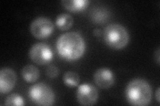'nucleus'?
<instances>
[{"label": "nucleus", "instance_id": "obj_1", "mask_svg": "<svg viewBox=\"0 0 160 106\" xmlns=\"http://www.w3.org/2000/svg\"><path fill=\"white\" fill-rule=\"evenodd\" d=\"M56 48L63 58L73 61L83 56L86 50V43L79 33L71 31L62 34L58 38Z\"/></svg>", "mask_w": 160, "mask_h": 106}, {"label": "nucleus", "instance_id": "obj_2", "mask_svg": "<svg viewBox=\"0 0 160 106\" xmlns=\"http://www.w3.org/2000/svg\"><path fill=\"white\" fill-rule=\"evenodd\" d=\"M128 102L133 105H147L152 100V89L146 80L135 78L130 81L125 91Z\"/></svg>", "mask_w": 160, "mask_h": 106}, {"label": "nucleus", "instance_id": "obj_3", "mask_svg": "<svg viewBox=\"0 0 160 106\" xmlns=\"http://www.w3.org/2000/svg\"><path fill=\"white\" fill-rule=\"evenodd\" d=\"M104 41L113 49H122L128 44L129 35L123 25L118 23L108 25L103 31Z\"/></svg>", "mask_w": 160, "mask_h": 106}, {"label": "nucleus", "instance_id": "obj_4", "mask_svg": "<svg viewBox=\"0 0 160 106\" xmlns=\"http://www.w3.org/2000/svg\"><path fill=\"white\" fill-rule=\"evenodd\" d=\"M28 95L30 100L38 105H52L56 99L53 90L43 82L32 85L29 89Z\"/></svg>", "mask_w": 160, "mask_h": 106}, {"label": "nucleus", "instance_id": "obj_5", "mask_svg": "<svg viewBox=\"0 0 160 106\" xmlns=\"http://www.w3.org/2000/svg\"><path fill=\"white\" fill-rule=\"evenodd\" d=\"M30 59L38 65H45L52 61L53 57L52 50L49 45L43 43L34 44L29 51Z\"/></svg>", "mask_w": 160, "mask_h": 106}, {"label": "nucleus", "instance_id": "obj_6", "mask_svg": "<svg viewBox=\"0 0 160 106\" xmlns=\"http://www.w3.org/2000/svg\"><path fill=\"white\" fill-rule=\"evenodd\" d=\"M54 25L49 19L39 17L35 19L30 25V31L33 36L39 39L49 37L53 31Z\"/></svg>", "mask_w": 160, "mask_h": 106}, {"label": "nucleus", "instance_id": "obj_7", "mask_svg": "<svg viewBox=\"0 0 160 106\" xmlns=\"http://www.w3.org/2000/svg\"><path fill=\"white\" fill-rule=\"evenodd\" d=\"M76 96L78 102L81 105H93L97 102L99 92L92 84L84 83L78 87Z\"/></svg>", "mask_w": 160, "mask_h": 106}, {"label": "nucleus", "instance_id": "obj_8", "mask_svg": "<svg viewBox=\"0 0 160 106\" xmlns=\"http://www.w3.org/2000/svg\"><path fill=\"white\" fill-rule=\"evenodd\" d=\"M17 81L16 72L10 68H2L0 71V92L7 94L15 87Z\"/></svg>", "mask_w": 160, "mask_h": 106}, {"label": "nucleus", "instance_id": "obj_9", "mask_svg": "<svg viewBox=\"0 0 160 106\" xmlns=\"http://www.w3.org/2000/svg\"><path fill=\"white\" fill-rule=\"evenodd\" d=\"M95 83L102 89L112 87L115 82L113 72L107 68H101L97 70L93 75Z\"/></svg>", "mask_w": 160, "mask_h": 106}, {"label": "nucleus", "instance_id": "obj_10", "mask_svg": "<svg viewBox=\"0 0 160 106\" xmlns=\"http://www.w3.org/2000/svg\"><path fill=\"white\" fill-rule=\"evenodd\" d=\"M61 3L63 6L69 11L78 13L87 8L89 1L88 0H63Z\"/></svg>", "mask_w": 160, "mask_h": 106}, {"label": "nucleus", "instance_id": "obj_11", "mask_svg": "<svg viewBox=\"0 0 160 106\" xmlns=\"http://www.w3.org/2000/svg\"><path fill=\"white\" fill-rule=\"evenodd\" d=\"M22 75L26 82L32 83L39 79L40 72L39 69L32 64H27L22 70Z\"/></svg>", "mask_w": 160, "mask_h": 106}, {"label": "nucleus", "instance_id": "obj_12", "mask_svg": "<svg viewBox=\"0 0 160 106\" xmlns=\"http://www.w3.org/2000/svg\"><path fill=\"white\" fill-rule=\"evenodd\" d=\"M56 23L58 29L62 30V31H66L72 26L73 23V19L71 15H69V13H61L57 17Z\"/></svg>", "mask_w": 160, "mask_h": 106}, {"label": "nucleus", "instance_id": "obj_13", "mask_svg": "<svg viewBox=\"0 0 160 106\" xmlns=\"http://www.w3.org/2000/svg\"><path fill=\"white\" fill-rule=\"evenodd\" d=\"M63 82L69 87H76L80 82V78L78 73L73 71H68L63 76Z\"/></svg>", "mask_w": 160, "mask_h": 106}, {"label": "nucleus", "instance_id": "obj_14", "mask_svg": "<svg viewBox=\"0 0 160 106\" xmlns=\"http://www.w3.org/2000/svg\"><path fill=\"white\" fill-rule=\"evenodd\" d=\"M5 105H24V101L21 95L18 94H12L7 97Z\"/></svg>", "mask_w": 160, "mask_h": 106}, {"label": "nucleus", "instance_id": "obj_15", "mask_svg": "<svg viewBox=\"0 0 160 106\" xmlns=\"http://www.w3.org/2000/svg\"><path fill=\"white\" fill-rule=\"evenodd\" d=\"M93 21H95L97 23H101L103 22H105L106 19H107V15L106 12H104L102 10H96V11L93 12V13L92 15Z\"/></svg>", "mask_w": 160, "mask_h": 106}, {"label": "nucleus", "instance_id": "obj_16", "mask_svg": "<svg viewBox=\"0 0 160 106\" xmlns=\"http://www.w3.org/2000/svg\"><path fill=\"white\" fill-rule=\"evenodd\" d=\"M46 73L48 77L53 78L57 77L59 75V68L57 67H56V66L49 65L46 68Z\"/></svg>", "mask_w": 160, "mask_h": 106}, {"label": "nucleus", "instance_id": "obj_17", "mask_svg": "<svg viewBox=\"0 0 160 106\" xmlns=\"http://www.w3.org/2000/svg\"><path fill=\"white\" fill-rule=\"evenodd\" d=\"M93 32V34L95 36H96V37H99L100 35H101V30H100L99 29H98V28L95 29Z\"/></svg>", "mask_w": 160, "mask_h": 106}, {"label": "nucleus", "instance_id": "obj_18", "mask_svg": "<svg viewBox=\"0 0 160 106\" xmlns=\"http://www.w3.org/2000/svg\"><path fill=\"white\" fill-rule=\"evenodd\" d=\"M155 58H156L157 63L159 64V48L157 50L156 53H155Z\"/></svg>", "mask_w": 160, "mask_h": 106}, {"label": "nucleus", "instance_id": "obj_19", "mask_svg": "<svg viewBox=\"0 0 160 106\" xmlns=\"http://www.w3.org/2000/svg\"><path fill=\"white\" fill-rule=\"evenodd\" d=\"M156 99L158 101V102L159 103L160 101H159V88H158L156 90Z\"/></svg>", "mask_w": 160, "mask_h": 106}]
</instances>
